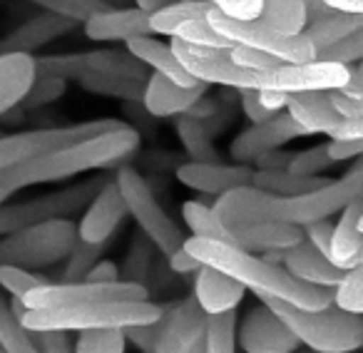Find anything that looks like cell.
<instances>
[{"label":"cell","mask_w":363,"mask_h":353,"mask_svg":"<svg viewBox=\"0 0 363 353\" xmlns=\"http://www.w3.org/2000/svg\"><path fill=\"white\" fill-rule=\"evenodd\" d=\"M142 137L130 125H120L110 132H102L90 140H82L65 150L52 155L38 157V159L23 162V164L8 167L0 172V204L11 194L21 192L38 184H52L70 179V176L85 174V172L107 169V167H122L127 159L137 155Z\"/></svg>","instance_id":"1"},{"label":"cell","mask_w":363,"mask_h":353,"mask_svg":"<svg viewBox=\"0 0 363 353\" xmlns=\"http://www.w3.org/2000/svg\"><path fill=\"white\" fill-rule=\"evenodd\" d=\"M182 249L197 259L202 267L227 274L229 279L242 284L247 291L257 293L259 298H277L289 306L308 308V311L331 303V288L306 286L298 279H294L281 264L269 262L259 254H249L234 244L187 237Z\"/></svg>","instance_id":"2"},{"label":"cell","mask_w":363,"mask_h":353,"mask_svg":"<svg viewBox=\"0 0 363 353\" xmlns=\"http://www.w3.org/2000/svg\"><path fill=\"white\" fill-rule=\"evenodd\" d=\"M11 308L28 333H82V331H125L132 326L155 323L167 311V303L155 301H102L65 308H23L18 298H11Z\"/></svg>","instance_id":"3"},{"label":"cell","mask_w":363,"mask_h":353,"mask_svg":"<svg viewBox=\"0 0 363 353\" xmlns=\"http://www.w3.org/2000/svg\"><path fill=\"white\" fill-rule=\"evenodd\" d=\"M269 306L284 326L294 333L298 346L313 353H358L363 346V316L338 311L336 306L323 308H296L277 298H259Z\"/></svg>","instance_id":"4"},{"label":"cell","mask_w":363,"mask_h":353,"mask_svg":"<svg viewBox=\"0 0 363 353\" xmlns=\"http://www.w3.org/2000/svg\"><path fill=\"white\" fill-rule=\"evenodd\" d=\"M112 179H115L117 189H120L127 217L135 219L137 232L150 239V244L157 249V254L169 259L174 252H179L187 237L177 227L174 219L164 212V207L160 204L157 194L152 192L150 182L142 176V172L135 169V167L122 164Z\"/></svg>","instance_id":"5"},{"label":"cell","mask_w":363,"mask_h":353,"mask_svg":"<svg viewBox=\"0 0 363 353\" xmlns=\"http://www.w3.org/2000/svg\"><path fill=\"white\" fill-rule=\"evenodd\" d=\"M75 239L77 234L72 219H52L6 234L0 237V267H18L33 274L50 269L62 264Z\"/></svg>","instance_id":"6"},{"label":"cell","mask_w":363,"mask_h":353,"mask_svg":"<svg viewBox=\"0 0 363 353\" xmlns=\"http://www.w3.org/2000/svg\"><path fill=\"white\" fill-rule=\"evenodd\" d=\"M107 179L110 176L97 174L85 179V182L72 184V187L38 194V197L26 199V202L0 204V237L35 227V224L52 222V219H70L72 214H80Z\"/></svg>","instance_id":"7"},{"label":"cell","mask_w":363,"mask_h":353,"mask_svg":"<svg viewBox=\"0 0 363 353\" xmlns=\"http://www.w3.org/2000/svg\"><path fill=\"white\" fill-rule=\"evenodd\" d=\"M125 125L122 120H87L62 127H40V130L16 132V135L0 137V172L8 167L23 164V162L38 159V157L52 155L57 150H65L82 140H90L102 132H110L115 127Z\"/></svg>","instance_id":"8"},{"label":"cell","mask_w":363,"mask_h":353,"mask_svg":"<svg viewBox=\"0 0 363 353\" xmlns=\"http://www.w3.org/2000/svg\"><path fill=\"white\" fill-rule=\"evenodd\" d=\"M363 197V162H356L338 179H328L323 187L294 199H279V219L303 229L308 224L328 222L351 202Z\"/></svg>","instance_id":"9"},{"label":"cell","mask_w":363,"mask_h":353,"mask_svg":"<svg viewBox=\"0 0 363 353\" xmlns=\"http://www.w3.org/2000/svg\"><path fill=\"white\" fill-rule=\"evenodd\" d=\"M207 23L232 45L267 52L281 62H311L316 57V50L303 35H279V33L269 30L262 21H232V18H224L217 11H212L207 16Z\"/></svg>","instance_id":"10"},{"label":"cell","mask_w":363,"mask_h":353,"mask_svg":"<svg viewBox=\"0 0 363 353\" xmlns=\"http://www.w3.org/2000/svg\"><path fill=\"white\" fill-rule=\"evenodd\" d=\"M150 288L137 284L115 281V284H52L45 281L43 286L33 288L21 298L23 308H65L82 306V303H102V301H147Z\"/></svg>","instance_id":"11"},{"label":"cell","mask_w":363,"mask_h":353,"mask_svg":"<svg viewBox=\"0 0 363 353\" xmlns=\"http://www.w3.org/2000/svg\"><path fill=\"white\" fill-rule=\"evenodd\" d=\"M207 313L192 296L172 301L162 316V331L155 353H204Z\"/></svg>","instance_id":"12"},{"label":"cell","mask_w":363,"mask_h":353,"mask_svg":"<svg viewBox=\"0 0 363 353\" xmlns=\"http://www.w3.org/2000/svg\"><path fill=\"white\" fill-rule=\"evenodd\" d=\"M296 137H306L298 125L286 115V112H279L272 120L252 125L249 130L239 132L237 137L229 145V157H232L234 164L254 167V162L259 157L269 155V152L284 150V145H289Z\"/></svg>","instance_id":"13"},{"label":"cell","mask_w":363,"mask_h":353,"mask_svg":"<svg viewBox=\"0 0 363 353\" xmlns=\"http://www.w3.org/2000/svg\"><path fill=\"white\" fill-rule=\"evenodd\" d=\"M237 346L244 353H294L298 351V341L284 326V321L269 306L249 308L242 321H237Z\"/></svg>","instance_id":"14"},{"label":"cell","mask_w":363,"mask_h":353,"mask_svg":"<svg viewBox=\"0 0 363 353\" xmlns=\"http://www.w3.org/2000/svg\"><path fill=\"white\" fill-rule=\"evenodd\" d=\"M125 219H127L125 202H122L115 179L110 176V179L102 184L100 192H97L95 197L87 202V207L82 209L80 222L75 224V234L80 242L105 247L117 234V229H120V224L125 222Z\"/></svg>","instance_id":"15"},{"label":"cell","mask_w":363,"mask_h":353,"mask_svg":"<svg viewBox=\"0 0 363 353\" xmlns=\"http://www.w3.org/2000/svg\"><path fill=\"white\" fill-rule=\"evenodd\" d=\"M252 167L234 164V162H179L174 167V176L182 187L199 194H214V197L252 184Z\"/></svg>","instance_id":"16"},{"label":"cell","mask_w":363,"mask_h":353,"mask_svg":"<svg viewBox=\"0 0 363 353\" xmlns=\"http://www.w3.org/2000/svg\"><path fill=\"white\" fill-rule=\"evenodd\" d=\"M75 23L65 21V18L50 16V13H40L35 18H28L18 28L0 38V55H30L35 57L38 50H43L50 43L65 38L67 33L75 30Z\"/></svg>","instance_id":"17"},{"label":"cell","mask_w":363,"mask_h":353,"mask_svg":"<svg viewBox=\"0 0 363 353\" xmlns=\"http://www.w3.org/2000/svg\"><path fill=\"white\" fill-rule=\"evenodd\" d=\"M209 85H177V82L167 80L162 75H147L145 82V95H142V107L150 117L155 120H167V117H179L187 115L192 105L202 95H207Z\"/></svg>","instance_id":"18"},{"label":"cell","mask_w":363,"mask_h":353,"mask_svg":"<svg viewBox=\"0 0 363 353\" xmlns=\"http://www.w3.org/2000/svg\"><path fill=\"white\" fill-rule=\"evenodd\" d=\"M82 30L95 43H122V45L137 40V38L152 35L150 18L137 11L135 6L105 8L87 23H82Z\"/></svg>","instance_id":"19"},{"label":"cell","mask_w":363,"mask_h":353,"mask_svg":"<svg viewBox=\"0 0 363 353\" xmlns=\"http://www.w3.org/2000/svg\"><path fill=\"white\" fill-rule=\"evenodd\" d=\"M328 262L341 271L363 267V197L348 204L331 224Z\"/></svg>","instance_id":"20"},{"label":"cell","mask_w":363,"mask_h":353,"mask_svg":"<svg viewBox=\"0 0 363 353\" xmlns=\"http://www.w3.org/2000/svg\"><path fill=\"white\" fill-rule=\"evenodd\" d=\"M279 264L291 274L294 279H298L306 286L316 288H333L346 271L336 269L321 252L311 247L306 239L296 244V247L286 249V252H279Z\"/></svg>","instance_id":"21"},{"label":"cell","mask_w":363,"mask_h":353,"mask_svg":"<svg viewBox=\"0 0 363 353\" xmlns=\"http://www.w3.org/2000/svg\"><path fill=\"white\" fill-rule=\"evenodd\" d=\"M244 293H247V288L242 284H237L234 279H229L227 274L217 271V269L202 267L194 274L192 298L207 316L237 311V306L244 301Z\"/></svg>","instance_id":"22"},{"label":"cell","mask_w":363,"mask_h":353,"mask_svg":"<svg viewBox=\"0 0 363 353\" xmlns=\"http://www.w3.org/2000/svg\"><path fill=\"white\" fill-rule=\"evenodd\" d=\"M286 112L298 130L303 135H326L331 137L336 127L341 125V117L328 102L326 92H298V95H289Z\"/></svg>","instance_id":"23"},{"label":"cell","mask_w":363,"mask_h":353,"mask_svg":"<svg viewBox=\"0 0 363 353\" xmlns=\"http://www.w3.org/2000/svg\"><path fill=\"white\" fill-rule=\"evenodd\" d=\"M35 75V57L0 55V120L21 105Z\"/></svg>","instance_id":"24"},{"label":"cell","mask_w":363,"mask_h":353,"mask_svg":"<svg viewBox=\"0 0 363 353\" xmlns=\"http://www.w3.org/2000/svg\"><path fill=\"white\" fill-rule=\"evenodd\" d=\"M127 50L130 55H135L147 70H155V75H162L167 80L177 82V85H197V80L187 75V70L179 65L177 60L174 50H172L169 43H162L157 40L155 35H147V38H137V40L127 43Z\"/></svg>","instance_id":"25"},{"label":"cell","mask_w":363,"mask_h":353,"mask_svg":"<svg viewBox=\"0 0 363 353\" xmlns=\"http://www.w3.org/2000/svg\"><path fill=\"white\" fill-rule=\"evenodd\" d=\"M82 72H100V75H117V77H147V67L130 55L127 47H102V50L77 52V77ZM75 77V80H77Z\"/></svg>","instance_id":"26"},{"label":"cell","mask_w":363,"mask_h":353,"mask_svg":"<svg viewBox=\"0 0 363 353\" xmlns=\"http://www.w3.org/2000/svg\"><path fill=\"white\" fill-rule=\"evenodd\" d=\"M328 182V176H306V174H294L289 169H254L252 174V187L262 189V192L272 194L279 199H294L308 194L313 189L323 187Z\"/></svg>","instance_id":"27"},{"label":"cell","mask_w":363,"mask_h":353,"mask_svg":"<svg viewBox=\"0 0 363 353\" xmlns=\"http://www.w3.org/2000/svg\"><path fill=\"white\" fill-rule=\"evenodd\" d=\"M75 82L85 92H90V95L122 100L125 105H142L147 77L142 80V77H117V75H100V72H82Z\"/></svg>","instance_id":"28"},{"label":"cell","mask_w":363,"mask_h":353,"mask_svg":"<svg viewBox=\"0 0 363 353\" xmlns=\"http://www.w3.org/2000/svg\"><path fill=\"white\" fill-rule=\"evenodd\" d=\"M174 127L187 162H224L219 147L214 145V135L204 127L202 120L192 115H179Z\"/></svg>","instance_id":"29"},{"label":"cell","mask_w":363,"mask_h":353,"mask_svg":"<svg viewBox=\"0 0 363 353\" xmlns=\"http://www.w3.org/2000/svg\"><path fill=\"white\" fill-rule=\"evenodd\" d=\"M259 21L279 35H301L306 26V0H264Z\"/></svg>","instance_id":"30"},{"label":"cell","mask_w":363,"mask_h":353,"mask_svg":"<svg viewBox=\"0 0 363 353\" xmlns=\"http://www.w3.org/2000/svg\"><path fill=\"white\" fill-rule=\"evenodd\" d=\"M356 30H363V16L333 11L331 16H326L323 21L303 28L301 35L311 43L313 50H323V47L343 40V38L351 35V33H356Z\"/></svg>","instance_id":"31"},{"label":"cell","mask_w":363,"mask_h":353,"mask_svg":"<svg viewBox=\"0 0 363 353\" xmlns=\"http://www.w3.org/2000/svg\"><path fill=\"white\" fill-rule=\"evenodd\" d=\"M214 8L207 0H189V3H174V6L164 8V11L150 16V28L152 35H167L174 38L184 23L189 21H204Z\"/></svg>","instance_id":"32"},{"label":"cell","mask_w":363,"mask_h":353,"mask_svg":"<svg viewBox=\"0 0 363 353\" xmlns=\"http://www.w3.org/2000/svg\"><path fill=\"white\" fill-rule=\"evenodd\" d=\"M155 254H157V249L150 244V239L137 232L135 239L130 242V249H127V254H125V264H122V269H120V281L137 284V286L147 288L152 267H155Z\"/></svg>","instance_id":"33"},{"label":"cell","mask_w":363,"mask_h":353,"mask_svg":"<svg viewBox=\"0 0 363 353\" xmlns=\"http://www.w3.org/2000/svg\"><path fill=\"white\" fill-rule=\"evenodd\" d=\"M237 311L212 313L204 323V353H237Z\"/></svg>","instance_id":"34"},{"label":"cell","mask_w":363,"mask_h":353,"mask_svg":"<svg viewBox=\"0 0 363 353\" xmlns=\"http://www.w3.org/2000/svg\"><path fill=\"white\" fill-rule=\"evenodd\" d=\"M0 351L3 353H38L33 336L21 326L11 301L0 291Z\"/></svg>","instance_id":"35"},{"label":"cell","mask_w":363,"mask_h":353,"mask_svg":"<svg viewBox=\"0 0 363 353\" xmlns=\"http://www.w3.org/2000/svg\"><path fill=\"white\" fill-rule=\"evenodd\" d=\"M182 219H184L187 229L192 232V237H197V239H214V242L232 244L229 234L222 229V224H219L217 217L212 214V207H207V204L194 202V199L184 202V204H182Z\"/></svg>","instance_id":"36"},{"label":"cell","mask_w":363,"mask_h":353,"mask_svg":"<svg viewBox=\"0 0 363 353\" xmlns=\"http://www.w3.org/2000/svg\"><path fill=\"white\" fill-rule=\"evenodd\" d=\"M102 252H105V247L85 244V242H80V239H75L70 254L62 259V271H60L62 284L85 281V276L90 274V269L102 259Z\"/></svg>","instance_id":"37"},{"label":"cell","mask_w":363,"mask_h":353,"mask_svg":"<svg viewBox=\"0 0 363 353\" xmlns=\"http://www.w3.org/2000/svg\"><path fill=\"white\" fill-rule=\"evenodd\" d=\"M331 306L346 313H363V267L348 269L341 281L331 288Z\"/></svg>","instance_id":"38"},{"label":"cell","mask_w":363,"mask_h":353,"mask_svg":"<svg viewBox=\"0 0 363 353\" xmlns=\"http://www.w3.org/2000/svg\"><path fill=\"white\" fill-rule=\"evenodd\" d=\"M28 3L43 8V13L65 18V21L75 23V26H82L92 16H97V13L107 8L100 0H28Z\"/></svg>","instance_id":"39"},{"label":"cell","mask_w":363,"mask_h":353,"mask_svg":"<svg viewBox=\"0 0 363 353\" xmlns=\"http://www.w3.org/2000/svg\"><path fill=\"white\" fill-rule=\"evenodd\" d=\"M174 40L184 43V45H192V47H207V50H232V43L224 40L217 30L204 21H189L177 30Z\"/></svg>","instance_id":"40"},{"label":"cell","mask_w":363,"mask_h":353,"mask_svg":"<svg viewBox=\"0 0 363 353\" xmlns=\"http://www.w3.org/2000/svg\"><path fill=\"white\" fill-rule=\"evenodd\" d=\"M313 60L331 62V65H343V67L358 65V62L363 60V30H356L343 38V40L333 43V45L323 47V50H316Z\"/></svg>","instance_id":"41"},{"label":"cell","mask_w":363,"mask_h":353,"mask_svg":"<svg viewBox=\"0 0 363 353\" xmlns=\"http://www.w3.org/2000/svg\"><path fill=\"white\" fill-rule=\"evenodd\" d=\"M67 92V82L65 80H57V77H45V75H35L33 80L30 90L26 92L23 102L18 107L26 112H33V110H43V107L52 105L57 102L62 95Z\"/></svg>","instance_id":"42"},{"label":"cell","mask_w":363,"mask_h":353,"mask_svg":"<svg viewBox=\"0 0 363 353\" xmlns=\"http://www.w3.org/2000/svg\"><path fill=\"white\" fill-rule=\"evenodd\" d=\"M75 353H125L127 341L125 333L112 328V331H82L77 341L72 343Z\"/></svg>","instance_id":"43"},{"label":"cell","mask_w":363,"mask_h":353,"mask_svg":"<svg viewBox=\"0 0 363 353\" xmlns=\"http://www.w3.org/2000/svg\"><path fill=\"white\" fill-rule=\"evenodd\" d=\"M333 162L326 152V142L316 147H308L301 152H291V159H289L286 169L294 174H306V176H318L326 169H331Z\"/></svg>","instance_id":"44"},{"label":"cell","mask_w":363,"mask_h":353,"mask_svg":"<svg viewBox=\"0 0 363 353\" xmlns=\"http://www.w3.org/2000/svg\"><path fill=\"white\" fill-rule=\"evenodd\" d=\"M48 279L38 276L33 271H26V269L18 267H0V291L11 293V298H18L21 301L26 293H30L33 288L43 286Z\"/></svg>","instance_id":"45"},{"label":"cell","mask_w":363,"mask_h":353,"mask_svg":"<svg viewBox=\"0 0 363 353\" xmlns=\"http://www.w3.org/2000/svg\"><path fill=\"white\" fill-rule=\"evenodd\" d=\"M209 6L232 21H259L264 11V0H207Z\"/></svg>","instance_id":"46"},{"label":"cell","mask_w":363,"mask_h":353,"mask_svg":"<svg viewBox=\"0 0 363 353\" xmlns=\"http://www.w3.org/2000/svg\"><path fill=\"white\" fill-rule=\"evenodd\" d=\"M229 57H232L234 65L244 67V70H252V72L274 70V67L281 65V60L267 55V52L252 50V47H239V45H234L232 50H229Z\"/></svg>","instance_id":"47"},{"label":"cell","mask_w":363,"mask_h":353,"mask_svg":"<svg viewBox=\"0 0 363 353\" xmlns=\"http://www.w3.org/2000/svg\"><path fill=\"white\" fill-rule=\"evenodd\" d=\"M169 306V303H167ZM164 316V313H162ZM160 331H162V318L155 323H145V326H132L125 328V341L132 343L140 353H155L157 341H160Z\"/></svg>","instance_id":"48"},{"label":"cell","mask_w":363,"mask_h":353,"mask_svg":"<svg viewBox=\"0 0 363 353\" xmlns=\"http://www.w3.org/2000/svg\"><path fill=\"white\" fill-rule=\"evenodd\" d=\"M237 95H239L237 97L239 110H242V115L247 117L252 125H259V122H267V120H272V117H274V112H269L267 107L262 105L257 90H239Z\"/></svg>","instance_id":"49"},{"label":"cell","mask_w":363,"mask_h":353,"mask_svg":"<svg viewBox=\"0 0 363 353\" xmlns=\"http://www.w3.org/2000/svg\"><path fill=\"white\" fill-rule=\"evenodd\" d=\"M30 336H33V341H35L38 353H75L67 333L43 331V333H30Z\"/></svg>","instance_id":"50"},{"label":"cell","mask_w":363,"mask_h":353,"mask_svg":"<svg viewBox=\"0 0 363 353\" xmlns=\"http://www.w3.org/2000/svg\"><path fill=\"white\" fill-rule=\"evenodd\" d=\"M326 152L333 164L358 159L363 155V140H326Z\"/></svg>","instance_id":"51"},{"label":"cell","mask_w":363,"mask_h":353,"mask_svg":"<svg viewBox=\"0 0 363 353\" xmlns=\"http://www.w3.org/2000/svg\"><path fill=\"white\" fill-rule=\"evenodd\" d=\"M326 95H328L331 107L336 110V115L341 117V120H363V102L361 100H351V97L341 95V92H336V90L326 92Z\"/></svg>","instance_id":"52"},{"label":"cell","mask_w":363,"mask_h":353,"mask_svg":"<svg viewBox=\"0 0 363 353\" xmlns=\"http://www.w3.org/2000/svg\"><path fill=\"white\" fill-rule=\"evenodd\" d=\"M303 239L311 244L316 252H321L323 257L328 259V242H331V224L328 222H316V224H308V227L301 229Z\"/></svg>","instance_id":"53"},{"label":"cell","mask_w":363,"mask_h":353,"mask_svg":"<svg viewBox=\"0 0 363 353\" xmlns=\"http://www.w3.org/2000/svg\"><path fill=\"white\" fill-rule=\"evenodd\" d=\"M85 281L90 284H115L120 281V267L110 259H100L95 267L90 269V274L85 276Z\"/></svg>","instance_id":"54"},{"label":"cell","mask_w":363,"mask_h":353,"mask_svg":"<svg viewBox=\"0 0 363 353\" xmlns=\"http://www.w3.org/2000/svg\"><path fill=\"white\" fill-rule=\"evenodd\" d=\"M164 262H167V267H169V271L177 274V276H189V274H197L199 269H202V264H199L194 257H189L184 249L174 252L169 259H164Z\"/></svg>","instance_id":"55"},{"label":"cell","mask_w":363,"mask_h":353,"mask_svg":"<svg viewBox=\"0 0 363 353\" xmlns=\"http://www.w3.org/2000/svg\"><path fill=\"white\" fill-rule=\"evenodd\" d=\"M336 92L351 97V100H361L363 102V65H361V62L348 67L346 82H343V87H341V90H336Z\"/></svg>","instance_id":"56"},{"label":"cell","mask_w":363,"mask_h":353,"mask_svg":"<svg viewBox=\"0 0 363 353\" xmlns=\"http://www.w3.org/2000/svg\"><path fill=\"white\" fill-rule=\"evenodd\" d=\"M289 159H291V152L277 150V152H269V155L259 157L252 169H286Z\"/></svg>","instance_id":"57"},{"label":"cell","mask_w":363,"mask_h":353,"mask_svg":"<svg viewBox=\"0 0 363 353\" xmlns=\"http://www.w3.org/2000/svg\"><path fill=\"white\" fill-rule=\"evenodd\" d=\"M328 140H363V120H341Z\"/></svg>","instance_id":"58"},{"label":"cell","mask_w":363,"mask_h":353,"mask_svg":"<svg viewBox=\"0 0 363 353\" xmlns=\"http://www.w3.org/2000/svg\"><path fill=\"white\" fill-rule=\"evenodd\" d=\"M257 92H259V90H257ZM259 100H262V105L267 107L269 112L279 115V112L286 110L289 95H284V92H274V90H262V92H259Z\"/></svg>","instance_id":"59"},{"label":"cell","mask_w":363,"mask_h":353,"mask_svg":"<svg viewBox=\"0 0 363 353\" xmlns=\"http://www.w3.org/2000/svg\"><path fill=\"white\" fill-rule=\"evenodd\" d=\"M321 3L336 13H353V16H363V0H321Z\"/></svg>","instance_id":"60"},{"label":"cell","mask_w":363,"mask_h":353,"mask_svg":"<svg viewBox=\"0 0 363 353\" xmlns=\"http://www.w3.org/2000/svg\"><path fill=\"white\" fill-rule=\"evenodd\" d=\"M174 3H179V0H135V8L150 18V16H155V13L164 11V8L174 6Z\"/></svg>","instance_id":"61"},{"label":"cell","mask_w":363,"mask_h":353,"mask_svg":"<svg viewBox=\"0 0 363 353\" xmlns=\"http://www.w3.org/2000/svg\"><path fill=\"white\" fill-rule=\"evenodd\" d=\"M100 3H105L107 8H120V6H125V0H100Z\"/></svg>","instance_id":"62"},{"label":"cell","mask_w":363,"mask_h":353,"mask_svg":"<svg viewBox=\"0 0 363 353\" xmlns=\"http://www.w3.org/2000/svg\"><path fill=\"white\" fill-rule=\"evenodd\" d=\"M294 353H298V351H294ZM303 353H313V351H308V348H306V351H303Z\"/></svg>","instance_id":"63"},{"label":"cell","mask_w":363,"mask_h":353,"mask_svg":"<svg viewBox=\"0 0 363 353\" xmlns=\"http://www.w3.org/2000/svg\"><path fill=\"white\" fill-rule=\"evenodd\" d=\"M0 353H3V351H0Z\"/></svg>","instance_id":"64"}]
</instances>
